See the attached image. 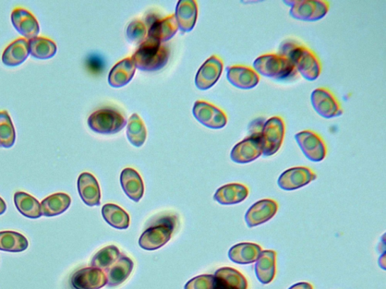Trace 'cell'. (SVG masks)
<instances>
[{
	"label": "cell",
	"instance_id": "39",
	"mask_svg": "<svg viewBox=\"0 0 386 289\" xmlns=\"http://www.w3.org/2000/svg\"><path fill=\"white\" fill-rule=\"evenodd\" d=\"M288 289H313V286L307 282H301L293 285Z\"/></svg>",
	"mask_w": 386,
	"mask_h": 289
},
{
	"label": "cell",
	"instance_id": "8",
	"mask_svg": "<svg viewBox=\"0 0 386 289\" xmlns=\"http://www.w3.org/2000/svg\"><path fill=\"white\" fill-rule=\"evenodd\" d=\"M311 103L318 115L326 119L340 117L343 110L334 94L328 88H318L311 94Z\"/></svg>",
	"mask_w": 386,
	"mask_h": 289
},
{
	"label": "cell",
	"instance_id": "13",
	"mask_svg": "<svg viewBox=\"0 0 386 289\" xmlns=\"http://www.w3.org/2000/svg\"><path fill=\"white\" fill-rule=\"evenodd\" d=\"M223 70L224 62L220 57L213 55L205 60L196 76L197 88L200 91H207L211 89L220 79Z\"/></svg>",
	"mask_w": 386,
	"mask_h": 289
},
{
	"label": "cell",
	"instance_id": "5",
	"mask_svg": "<svg viewBox=\"0 0 386 289\" xmlns=\"http://www.w3.org/2000/svg\"><path fill=\"white\" fill-rule=\"evenodd\" d=\"M126 125L127 120L124 115L110 107L103 108L94 112L88 118L89 128L99 135H116Z\"/></svg>",
	"mask_w": 386,
	"mask_h": 289
},
{
	"label": "cell",
	"instance_id": "7",
	"mask_svg": "<svg viewBox=\"0 0 386 289\" xmlns=\"http://www.w3.org/2000/svg\"><path fill=\"white\" fill-rule=\"evenodd\" d=\"M294 138L302 152L309 161L319 163L324 160L327 156V146L316 132L310 130L300 131Z\"/></svg>",
	"mask_w": 386,
	"mask_h": 289
},
{
	"label": "cell",
	"instance_id": "36",
	"mask_svg": "<svg viewBox=\"0 0 386 289\" xmlns=\"http://www.w3.org/2000/svg\"><path fill=\"white\" fill-rule=\"evenodd\" d=\"M120 251L117 246L111 245L104 247L94 256L91 267L106 270L120 257Z\"/></svg>",
	"mask_w": 386,
	"mask_h": 289
},
{
	"label": "cell",
	"instance_id": "20",
	"mask_svg": "<svg viewBox=\"0 0 386 289\" xmlns=\"http://www.w3.org/2000/svg\"><path fill=\"white\" fill-rule=\"evenodd\" d=\"M214 276L213 289H248V284L246 276L233 268H220Z\"/></svg>",
	"mask_w": 386,
	"mask_h": 289
},
{
	"label": "cell",
	"instance_id": "28",
	"mask_svg": "<svg viewBox=\"0 0 386 289\" xmlns=\"http://www.w3.org/2000/svg\"><path fill=\"white\" fill-rule=\"evenodd\" d=\"M262 247L256 244L241 243L228 250V256L233 262L238 264L255 263L261 254Z\"/></svg>",
	"mask_w": 386,
	"mask_h": 289
},
{
	"label": "cell",
	"instance_id": "25",
	"mask_svg": "<svg viewBox=\"0 0 386 289\" xmlns=\"http://www.w3.org/2000/svg\"><path fill=\"white\" fill-rule=\"evenodd\" d=\"M134 262L128 256L121 255L118 259L106 270L108 287L118 286L127 280L134 268Z\"/></svg>",
	"mask_w": 386,
	"mask_h": 289
},
{
	"label": "cell",
	"instance_id": "21",
	"mask_svg": "<svg viewBox=\"0 0 386 289\" xmlns=\"http://www.w3.org/2000/svg\"><path fill=\"white\" fill-rule=\"evenodd\" d=\"M136 67L131 57L120 60L110 71L108 82L114 89L123 88L134 78Z\"/></svg>",
	"mask_w": 386,
	"mask_h": 289
},
{
	"label": "cell",
	"instance_id": "31",
	"mask_svg": "<svg viewBox=\"0 0 386 289\" xmlns=\"http://www.w3.org/2000/svg\"><path fill=\"white\" fill-rule=\"evenodd\" d=\"M102 215L107 224L118 230H126L130 225L129 215L123 208L114 203L105 204Z\"/></svg>",
	"mask_w": 386,
	"mask_h": 289
},
{
	"label": "cell",
	"instance_id": "35",
	"mask_svg": "<svg viewBox=\"0 0 386 289\" xmlns=\"http://www.w3.org/2000/svg\"><path fill=\"white\" fill-rule=\"evenodd\" d=\"M16 140V129L7 111H0V147L10 149Z\"/></svg>",
	"mask_w": 386,
	"mask_h": 289
},
{
	"label": "cell",
	"instance_id": "17",
	"mask_svg": "<svg viewBox=\"0 0 386 289\" xmlns=\"http://www.w3.org/2000/svg\"><path fill=\"white\" fill-rule=\"evenodd\" d=\"M279 210V204L272 199L258 201L248 210L245 220L248 227H255L268 222Z\"/></svg>",
	"mask_w": 386,
	"mask_h": 289
},
{
	"label": "cell",
	"instance_id": "23",
	"mask_svg": "<svg viewBox=\"0 0 386 289\" xmlns=\"http://www.w3.org/2000/svg\"><path fill=\"white\" fill-rule=\"evenodd\" d=\"M175 14L155 21L150 26L148 38L164 43L172 40L178 31Z\"/></svg>",
	"mask_w": 386,
	"mask_h": 289
},
{
	"label": "cell",
	"instance_id": "14",
	"mask_svg": "<svg viewBox=\"0 0 386 289\" xmlns=\"http://www.w3.org/2000/svg\"><path fill=\"white\" fill-rule=\"evenodd\" d=\"M11 21L12 26L24 39L29 41L38 38L40 31V24L30 11L20 7L14 8L11 12Z\"/></svg>",
	"mask_w": 386,
	"mask_h": 289
},
{
	"label": "cell",
	"instance_id": "16",
	"mask_svg": "<svg viewBox=\"0 0 386 289\" xmlns=\"http://www.w3.org/2000/svg\"><path fill=\"white\" fill-rule=\"evenodd\" d=\"M226 78L233 86L241 90H250L258 86L260 76L253 67L234 65L226 69Z\"/></svg>",
	"mask_w": 386,
	"mask_h": 289
},
{
	"label": "cell",
	"instance_id": "34",
	"mask_svg": "<svg viewBox=\"0 0 386 289\" xmlns=\"http://www.w3.org/2000/svg\"><path fill=\"white\" fill-rule=\"evenodd\" d=\"M28 246V239L18 232H0V251L21 252L26 251Z\"/></svg>",
	"mask_w": 386,
	"mask_h": 289
},
{
	"label": "cell",
	"instance_id": "29",
	"mask_svg": "<svg viewBox=\"0 0 386 289\" xmlns=\"http://www.w3.org/2000/svg\"><path fill=\"white\" fill-rule=\"evenodd\" d=\"M70 204L71 198L68 195L65 193H56L42 201L41 212L45 217L57 216L67 211Z\"/></svg>",
	"mask_w": 386,
	"mask_h": 289
},
{
	"label": "cell",
	"instance_id": "3",
	"mask_svg": "<svg viewBox=\"0 0 386 289\" xmlns=\"http://www.w3.org/2000/svg\"><path fill=\"white\" fill-rule=\"evenodd\" d=\"M170 50L164 43L150 38L145 40L132 55L136 67L144 72L162 69L168 62Z\"/></svg>",
	"mask_w": 386,
	"mask_h": 289
},
{
	"label": "cell",
	"instance_id": "10",
	"mask_svg": "<svg viewBox=\"0 0 386 289\" xmlns=\"http://www.w3.org/2000/svg\"><path fill=\"white\" fill-rule=\"evenodd\" d=\"M192 114L200 124L214 130L222 129L228 123L225 112L206 101H197L193 106Z\"/></svg>",
	"mask_w": 386,
	"mask_h": 289
},
{
	"label": "cell",
	"instance_id": "19",
	"mask_svg": "<svg viewBox=\"0 0 386 289\" xmlns=\"http://www.w3.org/2000/svg\"><path fill=\"white\" fill-rule=\"evenodd\" d=\"M198 11V4L195 0H180L177 3L175 16L181 31L189 33L195 28Z\"/></svg>",
	"mask_w": 386,
	"mask_h": 289
},
{
	"label": "cell",
	"instance_id": "26",
	"mask_svg": "<svg viewBox=\"0 0 386 289\" xmlns=\"http://www.w3.org/2000/svg\"><path fill=\"white\" fill-rule=\"evenodd\" d=\"M29 55L28 40L19 38L6 47L2 55V62L6 67H18L26 62Z\"/></svg>",
	"mask_w": 386,
	"mask_h": 289
},
{
	"label": "cell",
	"instance_id": "12",
	"mask_svg": "<svg viewBox=\"0 0 386 289\" xmlns=\"http://www.w3.org/2000/svg\"><path fill=\"white\" fill-rule=\"evenodd\" d=\"M317 178L315 172L307 166H297L288 169L283 172L277 183L285 191H294L303 188Z\"/></svg>",
	"mask_w": 386,
	"mask_h": 289
},
{
	"label": "cell",
	"instance_id": "32",
	"mask_svg": "<svg viewBox=\"0 0 386 289\" xmlns=\"http://www.w3.org/2000/svg\"><path fill=\"white\" fill-rule=\"evenodd\" d=\"M28 42L30 55L34 58L48 60L55 57L57 53V45L50 39L38 36L29 40Z\"/></svg>",
	"mask_w": 386,
	"mask_h": 289
},
{
	"label": "cell",
	"instance_id": "9",
	"mask_svg": "<svg viewBox=\"0 0 386 289\" xmlns=\"http://www.w3.org/2000/svg\"><path fill=\"white\" fill-rule=\"evenodd\" d=\"M330 3L323 0H294L289 14L295 20L307 22H315L321 20L328 15Z\"/></svg>",
	"mask_w": 386,
	"mask_h": 289
},
{
	"label": "cell",
	"instance_id": "18",
	"mask_svg": "<svg viewBox=\"0 0 386 289\" xmlns=\"http://www.w3.org/2000/svg\"><path fill=\"white\" fill-rule=\"evenodd\" d=\"M82 200L89 207L100 206L101 193L98 180L89 173H82L77 181Z\"/></svg>",
	"mask_w": 386,
	"mask_h": 289
},
{
	"label": "cell",
	"instance_id": "27",
	"mask_svg": "<svg viewBox=\"0 0 386 289\" xmlns=\"http://www.w3.org/2000/svg\"><path fill=\"white\" fill-rule=\"evenodd\" d=\"M249 196L247 186L240 183L225 185L217 189L214 199L222 205H234L243 202Z\"/></svg>",
	"mask_w": 386,
	"mask_h": 289
},
{
	"label": "cell",
	"instance_id": "37",
	"mask_svg": "<svg viewBox=\"0 0 386 289\" xmlns=\"http://www.w3.org/2000/svg\"><path fill=\"white\" fill-rule=\"evenodd\" d=\"M148 28L145 23L138 19L132 21L127 28V38L132 43L140 45L147 39Z\"/></svg>",
	"mask_w": 386,
	"mask_h": 289
},
{
	"label": "cell",
	"instance_id": "11",
	"mask_svg": "<svg viewBox=\"0 0 386 289\" xmlns=\"http://www.w3.org/2000/svg\"><path fill=\"white\" fill-rule=\"evenodd\" d=\"M263 155L260 134H251L236 144L231 153V160L239 164L255 162Z\"/></svg>",
	"mask_w": 386,
	"mask_h": 289
},
{
	"label": "cell",
	"instance_id": "15",
	"mask_svg": "<svg viewBox=\"0 0 386 289\" xmlns=\"http://www.w3.org/2000/svg\"><path fill=\"white\" fill-rule=\"evenodd\" d=\"M107 284L106 273L93 267L82 268L72 275L71 287L74 289H100Z\"/></svg>",
	"mask_w": 386,
	"mask_h": 289
},
{
	"label": "cell",
	"instance_id": "33",
	"mask_svg": "<svg viewBox=\"0 0 386 289\" xmlns=\"http://www.w3.org/2000/svg\"><path fill=\"white\" fill-rule=\"evenodd\" d=\"M126 135L128 141L136 147H140L147 140L148 131L141 118L136 113L128 119Z\"/></svg>",
	"mask_w": 386,
	"mask_h": 289
},
{
	"label": "cell",
	"instance_id": "38",
	"mask_svg": "<svg viewBox=\"0 0 386 289\" xmlns=\"http://www.w3.org/2000/svg\"><path fill=\"white\" fill-rule=\"evenodd\" d=\"M214 286V275H201L190 280L184 289H213Z\"/></svg>",
	"mask_w": 386,
	"mask_h": 289
},
{
	"label": "cell",
	"instance_id": "2",
	"mask_svg": "<svg viewBox=\"0 0 386 289\" xmlns=\"http://www.w3.org/2000/svg\"><path fill=\"white\" fill-rule=\"evenodd\" d=\"M178 223V215L175 212H162L152 217L139 239L140 246L148 251L162 248L172 237Z\"/></svg>",
	"mask_w": 386,
	"mask_h": 289
},
{
	"label": "cell",
	"instance_id": "24",
	"mask_svg": "<svg viewBox=\"0 0 386 289\" xmlns=\"http://www.w3.org/2000/svg\"><path fill=\"white\" fill-rule=\"evenodd\" d=\"M276 256L277 253L274 250L262 251L255 266V274L260 283L268 285L275 279Z\"/></svg>",
	"mask_w": 386,
	"mask_h": 289
},
{
	"label": "cell",
	"instance_id": "40",
	"mask_svg": "<svg viewBox=\"0 0 386 289\" xmlns=\"http://www.w3.org/2000/svg\"><path fill=\"white\" fill-rule=\"evenodd\" d=\"M6 203L2 198H0V215L5 213L6 211Z\"/></svg>",
	"mask_w": 386,
	"mask_h": 289
},
{
	"label": "cell",
	"instance_id": "22",
	"mask_svg": "<svg viewBox=\"0 0 386 289\" xmlns=\"http://www.w3.org/2000/svg\"><path fill=\"white\" fill-rule=\"evenodd\" d=\"M120 183L126 195L133 201L139 202L144 194V185L140 175L135 169L127 167L121 173Z\"/></svg>",
	"mask_w": 386,
	"mask_h": 289
},
{
	"label": "cell",
	"instance_id": "6",
	"mask_svg": "<svg viewBox=\"0 0 386 289\" xmlns=\"http://www.w3.org/2000/svg\"><path fill=\"white\" fill-rule=\"evenodd\" d=\"M286 125L280 116L265 120L260 132L263 155L270 157L281 149L285 136Z\"/></svg>",
	"mask_w": 386,
	"mask_h": 289
},
{
	"label": "cell",
	"instance_id": "4",
	"mask_svg": "<svg viewBox=\"0 0 386 289\" xmlns=\"http://www.w3.org/2000/svg\"><path fill=\"white\" fill-rule=\"evenodd\" d=\"M253 69L259 76L275 80L292 78L297 74L291 60L279 53L265 54L258 57L253 63Z\"/></svg>",
	"mask_w": 386,
	"mask_h": 289
},
{
	"label": "cell",
	"instance_id": "1",
	"mask_svg": "<svg viewBox=\"0 0 386 289\" xmlns=\"http://www.w3.org/2000/svg\"><path fill=\"white\" fill-rule=\"evenodd\" d=\"M279 54L291 60L297 72L306 80L315 81L321 76V60L304 44L294 39H287L281 43Z\"/></svg>",
	"mask_w": 386,
	"mask_h": 289
},
{
	"label": "cell",
	"instance_id": "30",
	"mask_svg": "<svg viewBox=\"0 0 386 289\" xmlns=\"http://www.w3.org/2000/svg\"><path fill=\"white\" fill-rule=\"evenodd\" d=\"M17 210L29 219H39L43 215L40 202L26 192L18 191L14 196Z\"/></svg>",
	"mask_w": 386,
	"mask_h": 289
}]
</instances>
